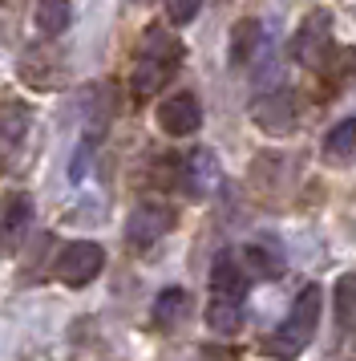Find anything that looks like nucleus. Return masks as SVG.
Masks as SVG:
<instances>
[{"label": "nucleus", "mask_w": 356, "mask_h": 361, "mask_svg": "<svg viewBox=\"0 0 356 361\" xmlns=\"http://www.w3.org/2000/svg\"><path fill=\"white\" fill-rule=\"evenodd\" d=\"M243 260H247V272L259 280H279L284 276V252L272 244V240H255V244L243 247Z\"/></svg>", "instance_id": "obj_12"}, {"label": "nucleus", "mask_w": 356, "mask_h": 361, "mask_svg": "<svg viewBox=\"0 0 356 361\" xmlns=\"http://www.w3.org/2000/svg\"><path fill=\"white\" fill-rule=\"evenodd\" d=\"M186 293L182 288H166V293H158V300H154V321H158L162 329H170L182 321V312H186Z\"/></svg>", "instance_id": "obj_16"}, {"label": "nucleus", "mask_w": 356, "mask_h": 361, "mask_svg": "<svg viewBox=\"0 0 356 361\" xmlns=\"http://www.w3.org/2000/svg\"><path fill=\"white\" fill-rule=\"evenodd\" d=\"M251 114H255V122L263 126L267 134H288L291 126H295V110H291V94H272V98H259L255 106H251Z\"/></svg>", "instance_id": "obj_11"}, {"label": "nucleus", "mask_w": 356, "mask_h": 361, "mask_svg": "<svg viewBox=\"0 0 356 361\" xmlns=\"http://www.w3.org/2000/svg\"><path fill=\"white\" fill-rule=\"evenodd\" d=\"M255 53H259V25L255 20H239L231 29V66L243 69L247 61H255Z\"/></svg>", "instance_id": "obj_13"}, {"label": "nucleus", "mask_w": 356, "mask_h": 361, "mask_svg": "<svg viewBox=\"0 0 356 361\" xmlns=\"http://www.w3.org/2000/svg\"><path fill=\"white\" fill-rule=\"evenodd\" d=\"M328 49H332V20H328V13H307L304 25L291 37V57L307 69H320Z\"/></svg>", "instance_id": "obj_6"}, {"label": "nucleus", "mask_w": 356, "mask_h": 361, "mask_svg": "<svg viewBox=\"0 0 356 361\" xmlns=\"http://www.w3.org/2000/svg\"><path fill=\"white\" fill-rule=\"evenodd\" d=\"M158 130L170 134V138H191V134H198V126H203V106H198V98H194L191 90H182V94H174V98L158 102Z\"/></svg>", "instance_id": "obj_7"}, {"label": "nucleus", "mask_w": 356, "mask_h": 361, "mask_svg": "<svg viewBox=\"0 0 356 361\" xmlns=\"http://www.w3.org/2000/svg\"><path fill=\"white\" fill-rule=\"evenodd\" d=\"M320 305H324L320 284L300 288V296H295V305H291V312H288V321L267 337V357H275V361H295L300 357L307 345H312V337H316Z\"/></svg>", "instance_id": "obj_3"}, {"label": "nucleus", "mask_w": 356, "mask_h": 361, "mask_svg": "<svg viewBox=\"0 0 356 361\" xmlns=\"http://www.w3.org/2000/svg\"><path fill=\"white\" fill-rule=\"evenodd\" d=\"M29 126H32V110L25 102L8 98L0 106V171H8V166L16 163V154L25 150Z\"/></svg>", "instance_id": "obj_8"}, {"label": "nucleus", "mask_w": 356, "mask_h": 361, "mask_svg": "<svg viewBox=\"0 0 356 361\" xmlns=\"http://www.w3.org/2000/svg\"><path fill=\"white\" fill-rule=\"evenodd\" d=\"M32 219V199L29 195H4L0 199V247H16V240L25 235Z\"/></svg>", "instance_id": "obj_10"}, {"label": "nucleus", "mask_w": 356, "mask_h": 361, "mask_svg": "<svg viewBox=\"0 0 356 361\" xmlns=\"http://www.w3.org/2000/svg\"><path fill=\"white\" fill-rule=\"evenodd\" d=\"M352 150H356V118H344L324 138V154L328 159H352Z\"/></svg>", "instance_id": "obj_15"}, {"label": "nucleus", "mask_w": 356, "mask_h": 361, "mask_svg": "<svg viewBox=\"0 0 356 361\" xmlns=\"http://www.w3.org/2000/svg\"><path fill=\"white\" fill-rule=\"evenodd\" d=\"M182 66V41L170 37L166 29H146L142 45H138V57H134V69H129V94L138 102L158 98V90L178 73Z\"/></svg>", "instance_id": "obj_1"}, {"label": "nucleus", "mask_w": 356, "mask_h": 361, "mask_svg": "<svg viewBox=\"0 0 356 361\" xmlns=\"http://www.w3.org/2000/svg\"><path fill=\"white\" fill-rule=\"evenodd\" d=\"M198 13H203V0H166V20L178 25V29H182V25H191Z\"/></svg>", "instance_id": "obj_18"}, {"label": "nucleus", "mask_w": 356, "mask_h": 361, "mask_svg": "<svg viewBox=\"0 0 356 361\" xmlns=\"http://www.w3.org/2000/svg\"><path fill=\"white\" fill-rule=\"evenodd\" d=\"M170 228H174V212H170L166 203H158V199H146V203H138L126 219V244L146 252L150 244H158Z\"/></svg>", "instance_id": "obj_5"}, {"label": "nucleus", "mask_w": 356, "mask_h": 361, "mask_svg": "<svg viewBox=\"0 0 356 361\" xmlns=\"http://www.w3.org/2000/svg\"><path fill=\"white\" fill-rule=\"evenodd\" d=\"M101 268H106V247L94 244V240H73L57 256V280L69 288H85Z\"/></svg>", "instance_id": "obj_4"}, {"label": "nucleus", "mask_w": 356, "mask_h": 361, "mask_svg": "<svg viewBox=\"0 0 356 361\" xmlns=\"http://www.w3.org/2000/svg\"><path fill=\"white\" fill-rule=\"evenodd\" d=\"M243 300H247V272L235 260V252H223L210 268V300H207L210 333L235 337L243 325Z\"/></svg>", "instance_id": "obj_2"}, {"label": "nucleus", "mask_w": 356, "mask_h": 361, "mask_svg": "<svg viewBox=\"0 0 356 361\" xmlns=\"http://www.w3.org/2000/svg\"><path fill=\"white\" fill-rule=\"evenodd\" d=\"M215 183H219V166H215V154L210 150H191L186 154V163H182V187L191 191L194 199H207L215 191Z\"/></svg>", "instance_id": "obj_9"}, {"label": "nucleus", "mask_w": 356, "mask_h": 361, "mask_svg": "<svg viewBox=\"0 0 356 361\" xmlns=\"http://www.w3.org/2000/svg\"><path fill=\"white\" fill-rule=\"evenodd\" d=\"M336 321L340 329H356V272L340 276L336 284Z\"/></svg>", "instance_id": "obj_17"}, {"label": "nucleus", "mask_w": 356, "mask_h": 361, "mask_svg": "<svg viewBox=\"0 0 356 361\" xmlns=\"http://www.w3.org/2000/svg\"><path fill=\"white\" fill-rule=\"evenodd\" d=\"M69 17H73L69 0H37V29L45 37H61L69 29Z\"/></svg>", "instance_id": "obj_14"}]
</instances>
